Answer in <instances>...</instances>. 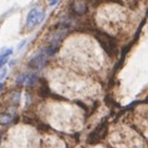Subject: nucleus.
Returning <instances> with one entry per match:
<instances>
[{
  "label": "nucleus",
  "instance_id": "6",
  "mask_svg": "<svg viewBox=\"0 0 148 148\" xmlns=\"http://www.w3.org/2000/svg\"><path fill=\"white\" fill-rule=\"evenodd\" d=\"M12 53H13V50H12V49H5V50H3V53H1V54H3V55H5V57H9V55L12 54Z\"/></svg>",
  "mask_w": 148,
  "mask_h": 148
},
{
  "label": "nucleus",
  "instance_id": "4",
  "mask_svg": "<svg viewBox=\"0 0 148 148\" xmlns=\"http://www.w3.org/2000/svg\"><path fill=\"white\" fill-rule=\"evenodd\" d=\"M12 116H10V114H1V116H0V123L1 124H8L9 122H12Z\"/></svg>",
  "mask_w": 148,
  "mask_h": 148
},
{
  "label": "nucleus",
  "instance_id": "2",
  "mask_svg": "<svg viewBox=\"0 0 148 148\" xmlns=\"http://www.w3.org/2000/svg\"><path fill=\"white\" fill-rule=\"evenodd\" d=\"M45 60H47V58H45V55L44 54H38L36 57H34L30 60V63H29V65L32 66L33 69H36V70H39V69H42L44 64H45Z\"/></svg>",
  "mask_w": 148,
  "mask_h": 148
},
{
  "label": "nucleus",
  "instance_id": "5",
  "mask_svg": "<svg viewBox=\"0 0 148 148\" xmlns=\"http://www.w3.org/2000/svg\"><path fill=\"white\" fill-rule=\"evenodd\" d=\"M6 62H8V57L0 54V68H1V66H4V64H5Z\"/></svg>",
  "mask_w": 148,
  "mask_h": 148
},
{
  "label": "nucleus",
  "instance_id": "1",
  "mask_svg": "<svg viewBox=\"0 0 148 148\" xmlns=\"http://www.w3.org/2000/svg\"><path fill=\"white\" fill-rule=\"evenodd\" d=\"M44 16H45V13L43 10H39L38 8L32 9L27 16V27L32 29L36 27V25H39L44 20Z\"/></svg>",
  "mask_w": 148,
  "mask_h": 148
},
{
  "label": "nucleus",
  "instance_id": "3",
  "mask_svg": "<svg viewBox=\"0 0 148 148\" xmlns=\"http://www.w3.org/2000/svg\"><path fill=\"white\" fill-rule=\"evenodd\" d=\"M18 80H19V83H21V84L32 86V84L35 82V75L34 74H32V73H27V74H24V75L19 77V79Z\"/></svg>",
  "mask_w": 148,
  "mask_h": 148
},
{
  "label": "nucleus",
  "instance_id": "9",
  "mask_svg": "<svg viewBox=\"0 0 148 148\" xmlns=\"http://www.w3.org/2000/svg\"><path fill=\"white\" fill-rule=\"evenodd\" d=\"M25 42H27V40H23V42H21V43L19 44V47H18V49H21V47H23L24 44H25Z\"/></svg>",
  "mask_w": 148,
  "mask_h": 148
},
{
  "label": "nucleus",
  "instance_id": "7",
  "mask_svg": "<svg viewBox=\"0 0 148 148\" xmlns=\"http://www.w3.org/2000/svg\"><path fill=\"white\" fill-rule=\"evenodd\" d=\"M5 75H6V69H4V72H1V74H0V80L4 79Z\"/></svg>",
  "mask_w": 148,
  "mask_h": 148
},
{
  "label": "nucleus",
  "instance_id": "8",
  "mask_svg": "<svg viewBox=\"0 0 148 148\" xmlns=\"http://www.w3.org/2000/svg\"><path fill=\"white\" fill-rule=\"evenodd\" d=\"M58 1H59V0H50V1H49V5H50V6H54Z\"/></svg>",
  "mask_w": 148,
  "mask_h": 148
},
{
  "label": "nucleus",
  "instance_id": "10",
  "mask_svg": "<svg viewBox=\"0 0 148 148\" xmlns=\"http://www.w3.org/2000/svg\"><path fill=\"white\" fill-rule=\"evenodd\" d=\"M1 88H3V83L0 82V90H1Z\"/></svg>",
  "mask_w": 148,
  "mask_h": 148
}]
</instances>
